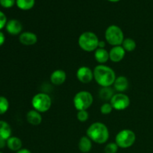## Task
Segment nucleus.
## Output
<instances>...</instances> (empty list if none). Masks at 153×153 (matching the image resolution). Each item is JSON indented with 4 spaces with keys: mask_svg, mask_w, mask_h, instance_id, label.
<instances>
[{
    "mask_svg": "<svg viewBox=\"0 0 153 153\" xmlns=\"http://www.w3.org/2000/svg\"><path fill=\"white\" fill-rule=\"evenodd\" d=\"M114 88L117 91L120 93L126 91L128 88V79L123 76L116 78L114 83Z\"/></svg>",
    "mask_w": 153,
    "mask_h": 153,
    "instance_id": "4468645a",
    "label": "nucleus"
},
{
    "mask_svg": "<svg viewBox=\"0 0 153 153\" xmlns=\"http://www.w3.org/2000/svg\"><path fill=\"white\" fill-rule=\"evenodd\" d=\"M116 74L113 69L105 65H98L94 70V79L99 85L111 87L116 79Z\"/></svg>",
    "mask_w": 153,
    "mask_h": 153,
    "instance_id": "f257e3e1",
    "label": "nucleus"
},
{
    "mask_svg": "<svg viewBox=\"0 0 153 153\" xmlns=\"http://www.w3.org/2000/svg\"><path fill=\"white\" fill-rule=\"evenodd\" d=\"M0 153H3V152H0Z\"/></svg>",
    "mask_w": 153,
    "mask_h": 153,
    "instance_id": "72a5a7b5",
    "label": "nucleus"
},
{
    "mask_svg": "<svg viewBox=\"0 0 153 153\" xmlns=\"http://www.w3.org/2000/svg\"><path fill=\"white\" fill-rule=\"evenodd\" d=\"M7 145V140L0 139V149H3Z\"/></svg>",
    "mask_w": 153,
    "mask_h": 153,
    "instance_id": "c756f323",
    "label": "nucleus"
},
{
    "mask_svg": "<svg viewBox=\"0 0 153 153\" xmlns=\"http://www.w3.org/2000/svg\"><path fill=\"white\" fill-rule=\"evenodd\" d=\"M94 98L88 91H80L75 95L73 104L78 111H87L93 104Z\"/></svg>",
    "mask_w": 153,
    "mask_h": 153,
    "instance_id": "423d86ee",
    "label": "nucleus"
},
{
    "mask_svg": "<svg viewBox=\"0 0 153 153\" xmlns=\"http://www.w3.org/2000/svg\"><path fill=\"white\" fill-rule=\"evenodd\" d=\"M19 40V42L25 46H32L37 42V37L34 33L25 31L20 34Z\"/></svg>",
    "mask_w": 153,
    "mask_h": 153,
    "instance_id": "f8f14e48",
    "label": "nucleus"
},
{
    "mask_svg": "<svg viewBox=\"0 0 153 153\" xmlns=\"http://www.w3.org/2000/svg\"><path fill=\"white\" fill-rule=\"evenodd\" d=\"M22 29V23L17 19H10L6 24V30L11 35H17L20 34Z\"/></svg>",
    "mask_w": 153,
    "mask_h": 153,
    "instance_id": "9b49d317",
    "label": "nucleus"
},
{
    "mask_svg": "<svg viewBox=\"0 0 153 153\" xmlns=\"http://www.w3.org/2000/svg\"><path fill=\"white\" fill-rule=\"evenodd\" d=\"M99 95L100 99L104 101H107L111 100L114 94L113 89L111 87H103L99 91Z\"/></svg>",
    "mask_w": 153,
    "mask_h": 153,
    "instance_id": "aec40b11",
    "label": "nucleus"
},
{
    "mask_svg": "<svg viewBox=\"0 0 153 153\" xmlns=\"http://www.w3.org/2000/svg\"><path fill=\"white\" fill-rule=\"evenodd\" d=\"M105 45H106L105 42L103 41V40H100V41H99L98 48H101V49H105Z\"/></svg>",
    "mask_w": 153,
    "mask_h": 153,
    "instance_id": "7c9ffc66",
    "label": "nucleus"
},
{
    "mask_svg": "<svg viewBox=\"0 0 153 153\" xmlns=\"http://www.w3.org/2000/svg\"><path fill=\"white\" fill-rule=\"evenodd\" d=\"M113 109L114 108L111 103H105L101 106L100 111H101V113L102 114H109L111 113Z\"/></svg>",
    "mask_w": 153,
    "mask_h": 153,
    "instance_id": "393cba45",
    "label": "nucleus"
},
{
    "mask_svg": "<svg viewBox=\"0 0 153 153\" xmlns=\"http://www.w3.org/2000/svg\"><path fill=\"white\" fill-rule=\"evenodd\" d=\"M94 57H95L96 61L101 64H105L110 59L109 52L105 49H101V48H98L96 49Z\"/></svg>",
    "mask_w": 153,
    "mask_h": 153,
    "instance_id": "dca6fc26",
    "label": "nucleus"
},
{
    "mask_svg": "<svg viewBox=\"0 0 153 153\" xmlns=\"http://www.w3.org/2000/svg\"><path fill=\"white\" fill-rule=\"evenodd\" d=\"M31 105L35 111L40 113H44L50 109L52 106V99L48 94L39 93L33 97Z\"/></svg>",
    "mask_w": 153,
    "mask_h": 153,
    "instance_id": "20e7f679",
    "label": "nucleus"
},
{
    "mask_svg": "<svg viewBox=\"0 0 153 153\" xmlns=\"http://www.w3.org/2000/svg\"><path fill=\"white\" fill-rule=\"evenodd\" d=\"M78 80L83 84L90 83L94 79V70L88 67L83 66L78 69L76 73Z\"/></svg>",
    "mask_w": 153,
    "mask_h": 153,
    "instance_id": "1a4fd4ad",
    "label": "nucleus"
},
{
    "mask_svg": "<svg viewBox=\"0 0 153 153\" xmlns=\"http://www.w3.org/2000/svg\"><path fill=\"white\" fill-rule=\"evenodd\" d=\"M136 140V135L133 131L130 129L121 130L117 133L115 137V143L120 148L126 149L132 146Z\"/></svg>",
    "mask_w": 153,
    "mask_h": 153,
    "instance_id": "0eeeda50",
    "label": "nucleus"
},
{
    "mask_svg": "<svg viewBox=\"0 0 153 153\" xmlns=\"http://www.w3.org/2000/svg\"><path fill=\"white\" fill-rule=\"evenodd\" d=\"M105 37L106 41L114 46H121L124 40V34L122 29L115 25H110L106 29Z\"/></svg>",
    "mask_w": 153,
    "mask_h": 153,
    "instance_id": "39448f33",
    "label": "nucleus"
},
{
    "mask_svg": "<svg viewBox=\"0 0 153 153\" xmlns=\"http://www.w3.org/2000/svg\"><path fill=\"white\" fill-rule=\"evenodd\" d=\"M9 108L8 100L4 97H0V114H4Z\"/></svg>",
    "mask_w": 153,
    "mask_h": 153,
    "instance_id": "5701e85b",
    "label": "nucleus"
},
{
    "mask_svg": "<svg viewBox=\"0 0 153 153\" xmlns=\"http://www.w3.org/2000/svg\"><path fill=\"white\" fill-rule=\"evenodd\" d=\"M4 40H5V37H4V34L1 31H0V46L4 44Z\"/></svg>",
    "mask_w": 153,
    "mask_h": 153,
    "instance_id": "c85d7f7f",
    "label": "nucleus"
},
{
    "mask_svg": "<svg viewBox=\"0 0 153 153\" xmlns=\"http://www.w3.org/2000/svg\"><path fill=\"white\" fill-rule=\"evenodd\" d=\"M118 148L119 146L116 143H109L105 147V153H117Z\"/></svg>",
    "mask_w": 153,
    "mask_h": 153,
    "instance_id": "b1692460",
    "label": "nucleus"
},
{
    "mask_svg": "<svg viewBox=\"0 0 153 153\" xmlns=\"http://www.w3.org/2000/svg\"><path fill=\"white\" fill-rule=\"evenodd\" d=\"M16 4L20 10H28L34 7L35 0H16Z\"/></svg>",
    "mask_w": 153,
    "mask_h": 153,
    "instance_id": "412c9836",
    "label": "nucleus"
},
{
    "mask_svg": "<svg viewBox=\"0 0 153 153\" xmlns=\"http://www.w3.org/2000/svg\"><path fill=\"white\" fill-rule=\"evenodd\" d=\"M88 117H89V114L87 111H79L77 114V119L80 122H85L88 120Z\"/></svg>",
    "mask_w": 153,
    "mask_h": 153,
    "instance_id": "a878e982",
    "label": "nucleus"
},
{
    "mask_svg": "<svg viewBox=\"0 0 153 153\" xmlns=\"http://www.w3.org/2000/svg\"><path fill=\"white\" fill-rule=\"evenodd\" d=\"M122 46L126 52H132L136 49L137 44H136V42L133 39L126 38L124 39L123 42Z\"/></svg>",
    "mask_w": 153,
    "mask_h": 153,
    "instance_id": "4be33fe9",
    "label": "nucleus"
},
{
    "mask_svg": "<svg viewBox=\"0 0 153 153\" xmlns=\"http://www.w3.org/2000/svg\"><path fill=\"white\" fill-rule=\"evenodd\" d=\"M67 79V74L63 70H56L51 74L50 80L53 85H61Z\"/></svg>",
    "mask_w": 153,
    "mask_h": 153,
    "instance_id": "ddd939ff",
    "label": "nucleus"
},
{
    "mask_svg": "<svg viewBox=\"0 0 153 153\" xmlns=\"http://www.w3.org/2000/svg\"><path fill=\"white\" fill-rule=\"evenodd\" d=\"M16 3V0H0V5L4 8L12 7Z\"/></svg>",
    "mask_w": 153,
    "mask_h": 153,
    "instance_id": "bb28decb",
    "label": "nucleus"
},
{
    "mask_svg": "<svg viewBox=\"0 0 153 153\" xmlns=\"http://www.w3.org/2000/svg\"><path fill=\"white\" fill-rule=\"evenodd\" d=\"M98 37L97 34L91 31L83 32L79 37V45L82 49L85 52H93L98 49Z\"/></svg>",
    "mask_w": 153,
    "mask_h": 153,
    "instance_id": "7ed1b4c3",
    "label": "nucleus"
},
{
    "mask_svg": "<svg viewBox=\"0 0 153 153\" xmlns=\"http://www.w3.org/2000/svg\"><path fill=\"white\" fill-rule=\"evenodd\" d=\"M109 1H111V2H117V1H120V0H108Z\"/></svg>",
    "mask_w": 153,
    "mask_h": 153,
    "instance_id": "473e14b6",
    "label": "nucleus"
},
{
    "mask_svg": "<svg viewBox=\"0 0 153 153\" xmlns=\"http://www.w3.org/2000/svg\"><path fill=\"white\" fill-rule=\"evenodd\" d=\"M16 153H31V151L27 149H21L19 151H17Z\"/></svg>",
    "mask_w": 153,
    "mask_h": 153,
    "instance_id": "2f4dec72",
    "label": "nucleus"
},
{
    "mask_svg": "<svg viewBox=\"0 0 153 153\" xmlns=\"http://www.w3.org/2000/svg\"><path fill=\"white\" fill-rule=\"evenodd\" d=\"M11 137V128L5 121L0 120V139L7 140Z\"/></svg>",
    "mask_w": 153,
    "mask_h": 153,
    "instance_id": "a211bd4d",
    "label": "nucleus"
},
{
    "mask_svg": "<svg viewBox=\"0 0 153 153\" xmlns=\"http://www.w3.org/2000/svg\"><path fill=\"white\" fill-rule=\"evenodd\" d=\"M22 140L17 137H10L7 140V146L12 151L17 152L22 149Z\"/></svg>",
    "mask_w": 153,
    "mask_h": 153,
    "instance_id": "6ab92c4d",
    "label": "nucleus"
},
{
    "mask_svg": "<svg viewBox=\"0 0 153 153\" xmlns=\"http://www.w3.org/2000/svg\"><path fill=\"white\" fill-rule=\"evenodd\" d=\"M7 17L2 11L0 10V30L2 29L7 24Z\"/></svg>",
    "mask_w": 153,
    "mask_h": 153,
    "instance_id": "cd10ccee",
    "label": "nucleus"
},
{
    "mask_svg": "<svg viewBox=\"0 0 153 153\" xmlns=\"http://www.w3.org/2000/svg\"><path fill=\"white\" fill-rule=\"evenodd\" d=\"M114 109L117 111H123L126 109L130 105V99L126 94L123 93H118L114 94L110 100Z\"/></svg>",
    "mask_w": 153,
    "mask_h": 153,
    "instance_id": "6e6552de",
    "label": "nucleus"
},
{
    "mask_svg": "<svg viewBox=\"0 0 153 153\" xmlns=\"http://www.w3.org/2000/svg\"><path fill=\"white\" fill-rule=\"evenodd\" d=\"M87 136L92 141L99 144H103L106 143L109 138L108 128L102 123H94L88 127Z\"/></svg>",
    "mask_w": 153,
    "mask_h": 153,
    "instance_id": "f03ea898",
    "label": "nucleus"
},
{
    "mask_svg": "<svg viewBox=\"0 0 153 153\" xmlns=\"http://www.w3.org/2000/svg\"><path fill=\"white\" fill-rule=\"evenodd\" d=\"M79 150L83 153H88L92 149V140L88 136H83L79 142Z\"/></svg>",
    "mask_w": 153,
    "mask_h": 153,
    "instance_id": "f3484780",
    "label": "nucleus"
},
{
    "mask_svg": "<svg viewBox=\"0 0 153 153\" xmlns=\"http://www.w3.org/2000/svg\"><path fill=\"white\" fill-rule=\"evenodd\" d=\"M125 55L126 51L122 46H114L109 52V58L111 61L115 63L122 61Z\"/></svg>",
    "mask_w": 153,
    "mask_h": 153,
    "instance_id": "9d476101",
    "label": "nucleus"
},
{
    "mask_svg": "<svg viewBox=\"0 0 153 153\" xmlns=\"http://www.w3.org/2000/svg\"><path fill=\"white\" fill-rule=\"evenodd\" d=\"M26 120L31 125L38 126L42 122V116L40 112L35 110H31L27 113Z\"/></svg>",
    "mask_w": 153,
    "mask_h": 153,
    "instance_id": "2eb2a0df",
    "label": "nucleus"
}]
</instances>
